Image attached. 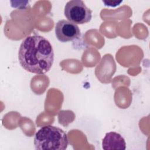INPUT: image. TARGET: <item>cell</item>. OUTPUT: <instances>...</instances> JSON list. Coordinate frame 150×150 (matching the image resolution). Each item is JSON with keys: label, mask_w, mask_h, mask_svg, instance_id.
Segmentation results:
<instances>
[{"label": "cell", "mask_w": 150, "mask_h": 150, "mask_svg": "<svg viewBox=\"0 0 150 150\" xmlns=\"http://www.w3.org/2000/svg\"><path fill=\"white\" fill-rule=\"evenodd\" d=\"M18 60L25 70L32 73L45 74L53 63V47L43 36L37 35L27 36L20 45Z\"/></svg>", "instance_id": "1"}, {"label": "cell", "mask_w": 150, "mask_h": 150, "mask_svg": "<svg viewBox=\"0 0 150 150\" xmlns=\"http://www.w3.org/2000/svg\"><path fill=\"white\" fill-rule=\"evenodd\" d=\"M69 144L66 132L51 125L42 127L35 134L34 145L38 150H64Z\"/></svg>", "instance_id": "2"}, {"label": "cell", "mask_w": 150, "mask_h": 150, "mask_svg": "<svg viewBox=\"0 0 150 150\" xmlns=\"http://www.w3.org/2000/svg\"><path fill=\"white\" fill-rule=\"evenodd\" d=\"M64 14L69 21L77 25L89 22L92 18V11L81 0L68 1L64 6Z\"/></svg>", "instance_id": "3"}, {"label": "cell", "mask_w": 150, "mask_h": 150, "mask_svg": "<svg viewBox=\"0 0 150 150\" xmlns=\"http://www.w3.org/2000/svg\"><path fill=\"white\" fill-rule=\"evenodd\" d=\"M55 34L61 42H67L78 38L80 35L79 26L66 20L59 21L55 26Z\"/></svg>", "instance_id": "4"}, {"label": "cell", "mask_w": 150, "mask_h": 150, "mask_svg": "<svg viewBox=\"0 0 150 150\" xmlns=\"http://www.w3.org/2000/svg\"><path fill=\"white\" fill-rule=\"evenodd\" d=\"M102 147L104 150H125L126 142L120 134L110 132H107L103 139Z\"/></svg>", "instance_id": "5"}]
</instances>
